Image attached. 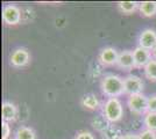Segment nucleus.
Here are the masks:
<instances>
[{"label": "nucleus", "instance_id": "1", "mask_svg": "<svg viewBox=\"0 0 156 139\" xmlns=\"http://www.w3.org/2000/svg\"><path fill=\"white\" fill-rule=\"evenodd\" d=\"M100 91L106 98H119L125 94L124 79L117 74H106L100 81Z\"/></svg>", "mask_w": 156, "mask_h": 139}, {"label": "nucleus", "instance_id": "2", "mask_svg": "<svg viewBox=\"0 0 156 139\" xmlns=\"http://www.w3.org/2000/svg\"><path fill=\"white\" fill-rule=\"evenodd\" d=\"M101 115L111 124H114L121 121L124 116V107L121 101L117 98L107 99L101 106Z\"/></svg>", "mask_w": 156, "mask_h": 139}, {"label": "nucleus", "instance_id": "3", "mask_svg": "<svg viewBox=\"0 0 156 139\" xmlns=\"http://www.w3.org/2000/svg\"><path fill=\"white\" fill-rule=\"evenodd\" d=\"M127 107L134 115H146L148 113V98L142 93L130 95L127 99Z\"/></svg>", "mask_w": 156, "mask_h": 139}, {"label": "nucleus", "instance_id": "4", "mask_svg": "<svg viewBox=\"0 0 156 139\" xmlns=\"http://www.w3.org/2000/svg\"><path fill=\"white\" fill-rule=\"evenodd\" d=\"M2 21L7 26H16L22 20V11L16 5L7 4L2 8Z\"/></svg>", "mask_w": 156, "mask_h": 139}, {"label": "nucleus", "instance_id": "5", "mask_svg": "<svg viewBox=\"0 0 156 139\" xmlns=\"http://www.w3.org/2000/svg\"><path fill=\"white\" fill-rule=\"evenodd\" d=\"M124 87L125 94L126 95H135V94H141L144 88L142 79L134 74H128L124 78Z\"/></svg>", "mask_w": 156, "mask_h": 139}, {"label": "nucleus", "instance_id": "6", "mask_svg": "<svg viewBox=\"0 0 156 139\" xmlns=\"http://www.w3.org/2000/svg\"><path fill=\"white\" fill-rule=\"evenodd\" d=\"M9 63L12 66L16 67V68L25 67L30 63V55L28 52V50L25 48H18L11 53Z\"/></svg>", "mask_w": 156, "mask_h": 139}, {"label": "nucleus", "instance_id": "7", "mask_svg": "<svg viewBox=\"0 0 156 139\" xmlns=\"http://www.w3.org/2000/svg\"><path fill=\"white\" fill-rule=\"evenodd\" d=\"M119 57V52L112 46H106L101 49L98 55V61L103 66H113L117 65V60Z\"/></svg>", "mask_w": 156, "mask_h": 139}, {"label": "nucleus", "instance_id": "8", "mask_svg": "<svg viewBox=\"0 0 156 139\" xmlns=\"http://www.w3.org/2000/svg\"><path fill=\"white\" fill-rule=\"evenodd\" d=\"M139 46L153 51L156 46V31L154 29H143L139 36Z\"/></svg>", "mask_w": 156, "mask_h": 139}, {"label": "nucleus", "instance_id": "9", "mask_svg": "<svg viewBox=\"0 0 156 139\" xmlns=\"http://www.w3.org/2000/svg\"><path fill=\"white\" fill-rule=\"evenodd\" d=\"M133 57H134V64H135V68H144L146 65L149 63L153 56H151V51L143 49L141 46H136L133 50Z\"/></svg>", "mask_w": 156, "mask_h": 139}, {"label": "nucleus", "instance_id": "10", "mask_svg": "<svg viewBox=\"0 0 156 139\" xmlns=\"http://www.w3.org/2000/svg\"><path fill=\"white\" fill-rule=\"evenodd\" d=\"M115 66L121 68L122 71H130V70L135 68L133 51H130V50H124V51L119 52V57H118L117 65Z\"/></svg>", "mask_w": 156, "mask_h": 139}, {"label": "nucleus", "instance_id": "11", "mask_svg": "<svg viewBox=\"0 0 156 139\" xmlns=\"http://www.w3.org/2000/svg\"><path fill=\"white\" fill-rule=\"evenodd\" d=\"M18 108L16 106L9 102V101H5L2 102V106H1V117L4 122L7 123H11V122H15L18 118Z\"/></svg>", "mask_w": 156, "mask_h": 139}, {"label": "nucleus", "instance_id": "12", "mask_svg": "<svg viewBox=\"0 0 156 139\" xmlns=\"http://www.w3.org/2000/svg\"><path fill=\"white\" fill-rule=\"evenodd\" d=\"M80 106L86 110L93 111V110H97L99 108L100 102H99V100L94 94L90 93V94H85L84 96L80 99Z\"/></svg>", "mask_w": 156, "mask_h": 139}, {"label": "nucleus", "instance_id": "13", "mask_svg": "<svg viewBox=\"0 0 156 139\" xmlns=\"http://www.w3.org/2000/svg\"><path fill=\"white\" fill-rule=\"evenodd\" d=\"M139 11L144 18H153L156 15V1H141Z\"/></svg>", "mask_w": 156, "mask_h": 139}, {"label": "nucleus", "instance_id": "14", "mask_svg": "<svg viewBox=\"0 0 156 139\" xmlns=\"http://www.w3.org/2000/svg\"><path fill=\"white\" fill-rule=\"evenodd\" d=\"M13 139H36V132L29 126L21 125L16 129Z\"/></svg>", "mask_w": 156, "mask_h": 139}, {"label": "nucleus", "instance_id": "15", "mask_svg": "<svg viewBox=\"0 0 156 139\" xmlns=\"http://www.w3.org/2000/svg\"><path fill=\"white\" fill-rule=\"evenodd\" d=\"M139 4L136 1H119L118 2V8L122 14L129 15L133 14L136 9H139Z\"/></svg>", "mask_w": 156, "mask_h": 139}, {"label": "nucleus", "instance_id": "16", "mask_svg": "<svg viewBox=\"0 0 156 139\" xmlns=\"http://www.w3.org/2000/svg\"><path fill=\"white\" fill-rule=\"evenodd\" d=\"M91 124L93 126V129L98 131V132L103 133L111 125V123L107 121V119L105 118L103 115H100V116H96V117H93L91 121Z\"/></svg>", "mask_w": 156, "mask_h": 139}, {"label": "nucleus", "instance_id": "17", "mask_svg": "<svg viewBox=\"0 0 156 139\" xmlns=\"http://www.w3.org/2000/svg\"><path fill=\"white\" fill-rule=\"evenodd\" d=\"M101 136L104 139H121L124 134L121 133V131L118 129L117 126L111 124L104 132L101 133Z\"/></svg>", "mask_w": 156, "mask_h": 139}, {"label": "nucleus", "instance_id": "18", "mask_svg": "<svg viewBox=\"0 0 156 139\" xmlns=\"http://www.w3.org/2000/svg\"><path fill=\"white\" fill-rule=\"evenodd\" d=\"M146 78L150 81H156V59L151 58L149 63L143 68Z\"/></svg>", "mask_w": 156, "mask_h": 139}, {"label": "nucleus", "instance_id": "19", "mask_svg": "<svg viewBox=\"0 0 156 139\" xmlns=\"http://www.w3.org/2000/svg\"><path fill=\"white\" fill-rule=\"evenodd\" d=\"M143 124L146 129L156 132V113H147L143 117Z\"/></svg>", "mask_w": 156, "mask_h": 139}, {"label": "nucleus", "instance_id": "20", "mask_svg": "<svg viewBox=\"0 0 156 139\" xmlns=\"http://www.w3.org/2000/svg\"><path fill=\"white\" fill-rule=\"evenodd\" d=\"M1 130H2L1 139H9L11 133H12V130H11V125H9V123H7V122H4V121H2Z\"/></svg>", "mask_w": 156, "mask_h": 139}, {"label": "nucleus", "instance_id": "21", "mask_svg": "<svg viewBox=\"0 0 156 139\" xmlns=\"http://www.w3.org/2000/svg\"><path fill=\"white\" fill-rule=\"evenodd\" d=\"M137 136H139V139H156V132L148 130V129L137 133Z\"/></svg>", "mask_w": 156, "mask_h": 139}, {"label": "nucleus", "instance_id": "22", "mask_svg": "<svg viewBox=\"0 0 156 139\" xmlns=\"http://www.w3.org/2000/svg\"><path fill=\"white\" fill-rule=\"evenodd\" d=\"M75 139H96L93 133L90 131H86V130H82L77 132V134L75 136Z\"/></svg>", "mask_w": 156, "mask_h": 139}, {"label": "nucleus", "instance_id": "23", "mask_svg": "<svg viewBox=\"0 0 156 139\" xmlns=\"http://www.w3.org/2000/svg\"><path fill=\"white\" fill-rule=\"evenodd\" d=\"M148 113H156V94L148 98Z\"/></svg>", "mask_w": 156, "mask_h": 139}, {"label": "nucleus", "instance_id": "24", "mask_svg": "<svg viewBox=\"0 0 156 139\" xmlns=\"http://www.w3.org/2000/svg\"><path fill=\"white\" fill-rule=\"evenodd\" d=\"M121 139H139V136L134 134V133H126V134L122 136Z\"/></svg>", "mask_w": 156, "mask_h": 139}, {"label": "nucleus", "instance_id": "25", "mask_svg": "<svg viewBox=\"0 0 156 139\" xmlns=\"http://www.w3.org/2000/svg\"><path fill=\"white\" fill-rule=\"evenodd\" d=\"M151 56H153V58H154V59H156V46H155V49L151 51Z\"/></svg>", "mask_w": 156, "mask_h": 139}]
</instances>
